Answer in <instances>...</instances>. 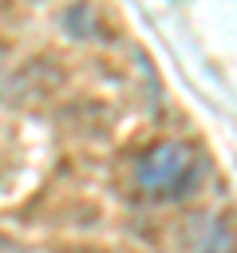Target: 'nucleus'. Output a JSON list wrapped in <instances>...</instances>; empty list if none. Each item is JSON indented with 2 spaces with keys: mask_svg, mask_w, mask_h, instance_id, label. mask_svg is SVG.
Segmentation results:
<instances>
[{
  "mask_svg": "<svg viewBox=\"0 0 237 253\" xmlns=\"http://www.w3.org/2000/svg\"><path fill=\"white\" fill-rule=\"evenodd\" d=\"M201 174H205L201 154L190 142H178V138L142 150L138 162H134V178L150 198H182L201 182Z\"/></svg>",
  "mask_w": 237,
  "mask_h": 253,
  "instance_id": "f257e3e1",
  "label": "nucleus"
}]
</instances>
